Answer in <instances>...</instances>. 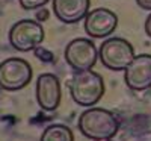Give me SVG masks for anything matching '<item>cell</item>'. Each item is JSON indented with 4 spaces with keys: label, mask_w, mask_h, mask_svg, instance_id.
Instances as JSON below:
<instances>
[{
    "label": "cell",
    "mask_w": 151,
    "mask_h": 141,
    "mask_svg": "<svg viewBox=\"0 0 151 141\" xmlns=\"http://www.w3.org/2000/svg\"><path fill=\"white\" fill-rule=\"evenodd\" d=\"M18 2H20L23 9L30 11V9H38L41 6H45L50 0H18Z\"/></svg>",
    "instance_id": "obj_12"
},
{
    "label": "cell",
    "mask_w": 151,
    "mask_h": 141,
    "mask_svg": "<svg viewBox=\"0 0 151 141\" xmlns=\"http://www.w3.org/2000/svg\"><path fill=\"white\" fill-rule=\"evenodd\" d=\"M52 2L55 17L65 24L85 20L91 8V0H52Z\"/></svg>",
    "instance_id": "obj_10"
},
{
    "label": "cell",
    "mask_w": 151,
    "mask_h": 141,
    "mask_svg": "<svg viewBox=\"0 0 151 141\" xmlns=\"http://www.w3.org/2000/svg\"><path fill=\"white\" fill-rule=\"evenodd\" d=\"M97 141H112V140H97Z\"/></svg>",
    "instance_id": "obj_15"
},
{
    "label": "cell",
    "mask_w": 151,
    "mask_h": 141,
    "mask_svg": "<svg viewBox=\"0 0 151 141\" xmlns=\"http://www.w3.org/2000/svg\"><path fill=\"white\" fill-rule=\"evenodd\" d=\"M145 32H147V35L151 38V12H150V15H148L147 20H145Z\"/></svg>",
    "instance_id": "obj_14"
},
{
    "label": "cell",
    "mask_w": 151,
    "mask_h": 141,
    "mask_svg": "<svg viewBox=\"0 0 151 141\" xmlns=\"http://www.w3.org/2000/svg\"><path fill=\"white\" fill-rule=\"evenodd\" d=\"M79 131L89 140H112L119 129L116 115L103 108H88L79 117Z\"/></svg>",
    "instance_id": "obj_1"
},
{
    "label": "cell",
    "mask_w": 151,
    "mask_h": 141,
    "mask_svg": "<svg viewBox=\"0 0 151 141\" xmlns=\"http://www.w3.org/2000/svg\"><path fill=\"white\" fill-rule=\"evenodd\" d=\"M32 76V67L26 59L8 58L0 64V88L6 91H17L27 86Z\"/></svg>",
    "instance_id": "obj_5"
},
{
    "label": "cell",
    "mask_w": 151,
    "mask_h": 141,
    "mask_svg": "<svg viewBox=\"0 0 151 141\" xmlns=\"http://www.w3.org/2000/svg\"><path fill=\"white\" fill-rule=\"evenodd\" d=\"M60 82L53 73H42L36 81V100L44 111H55L60 103Z\"/></svg>",
    "instance_id": "obj_9"
},
{
    "label": "cell",
    "mask_w": 151,
    "mask_h": 141,
    "mask_svg": "<svg viewBox=\"0 0 151 141\" xmlns=\"http://www.w3.org/2000/svg\"><path fill=\"white\" fill-rule=\"evenodd\" d=\"M68 86L73 100L85 108H91L98 103L104 94V81L101 74L92 70L74 71Z\"/></svg>",
    "instance_id": "obj_2"
},
{
    "label": "cell",
    "mask_w": 151,
    "mask_h": 141,
    "mask_svg": "<svg viewBox=\"0 0 151 141\" xmlns=\"http://www.w3.org/2000/svg\"><path fill=\"white\" fill-rule=\"evenodd\" d=\"M65 61L74 71L91 70L98 59V49L89 38H76L65 47Z\"/></svg>",
    "instance_id": "obj_6"
},
{
    "label": "cell",
    "mask_w": 151,
    "mask_h": 141,
    "mask_svg": "<svg viewBox=\"0 0 151 141\" xmlns=\"http://www.w3.org/2000/svg\"><path fill=\"white\" fill-rule=\"evenodd\" d=\"M9 44L18 52H30L40 47L45 38V32L41 23L30 18H24L12 24L9 29Z\"/></svg>",
    "instance_id": "obj_4"
},
{
    "label": "cell",
    "mask_w": 151,
    "mask_h": 141,
    "mask_svg": "<svg viewBox=\"0 0 151 141\" xmlns=\"http://www.w3.org/2000/svg\"><path fill=\"white\" fill-rule=\"evenodd\" d=\"M124 81L134 91H144L151 88V55H136L124 70Z\"/></svg>",
    "instance_id": "obj_8"
},
{
    "label": "cell",
    "mask_w": 151,
    "mask_h": 141,
    "mask_svg": "<svg viewBox=\"0 0 151 141\" xmlns=\"http://www.w3.org/2000/svg\"><path fill=\"white\" fill-rule=\"evenodd\" d=\"M118 28V17L107 8H95L85 17V32L91 38H107Z\"/></svg>",
    "instance_id": "obj_7"
},
{
    "label": "cell",
    "mask_w": 151,
    "mask_h": 141,
    "mask_svg": "<svg viewBox=\"0 0 151 141\" xmlns=\"http://www.w3.org/2000/svg\"><path fill=\"white\" fill-rule=\"evenodd\" d=\"M136 3L141 9H145V11L151 12V0H136Z\"/></svg>",
    "instance_id": "obj_13"
},
{
    "label": "cell",
    "mask_w": 151,
    "mask_h": 141,
    "mask_svg": "<svg viewBox=\"0 0 151 141\" xmlns=\"http://www.w3.org/2000/svg\"><path fill=\"white\" fill-rule=\"evenodd\" d=\"M41 141H74V135L68 126L58 123L45 127L41 135Z\"/></svg>",
    "instance_id": "obj_11"
},
{
    "label": "cell",
    "mask_w": 151,
    "mask_h": 141,
    "mask_svg": "<svg viewBox=\"0 0 151 141\" xmlns=\"http://www.w3.org/2000/svg\"><path fill=\"white\" fill-rule=\"evenodd\" d=\"M133 46L125 38L113 36L101 43L98 49V58L101 64L112 71H122L134 58Z\"/></svg>",
    "instance_id": "obj_3"
}]
</instances>
